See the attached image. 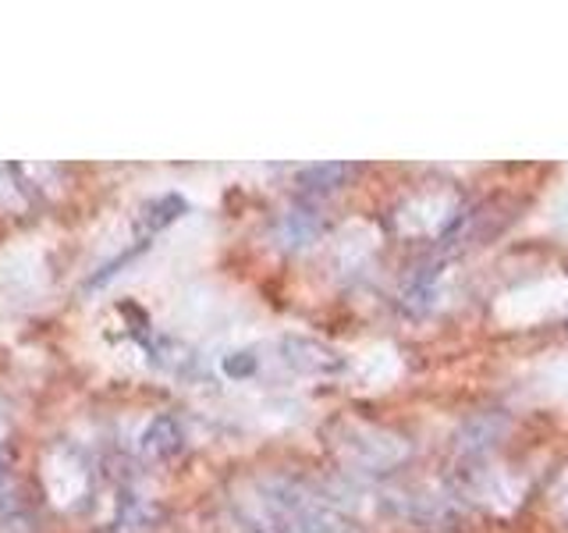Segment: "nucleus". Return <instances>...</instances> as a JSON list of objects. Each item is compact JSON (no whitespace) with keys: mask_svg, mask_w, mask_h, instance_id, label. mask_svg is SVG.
<instances>
[{"mask_svg":"<svg viewBox=\"0 0 568 533\" xmlns=\"http://www.w3.org/2000/svg\"><path fill=\"white\" fill-rule=\"evenodd\" d=\"M260 509L266 533H355V523L331 497L295 480H271L260 491Z\"/></svg>","mask_w":568,"mask_h":533,"instance_id":"nucleus-1","label":"nucleus"},{"mask_svg":"<svg viewBox=\"0 0 568 533\" xmlns=\"http://www.w3.org/2000/svg\"><path fill=\"white\" fill-rule=\"evenodd\" d=\"M398 231L405 239H430L448 242L466 221V200L448 182H437L434 189H419L398 207L395 213Z\"/></svg>","mask_w":568,"mask_h":533,"instance_id":"nucleus-2","label":"nucleus"},{"mask_svg":"<svg viewBox=\"0 0 568 533\" xmlns=\"http://www.w3.org/2000/svg\"><path fill=\"white\" fill-rule=\"evenodd\" d=\"M359 168L352 164H324V168H306L302 171V189L306 192H331V189H342L345 178H352Z\"/></svg>","mask_w":568,"mask_h":533,"instance_id":"nucleus-3","label":"nucleus"},{"mask_svg":"<svg viewBox=\"0 0 568 533\" xmlns=\"http://www.w3.org/2000/svg\"><path fill=\"white\" fill-rule=\"evenodd\" d=\"M284 242L288 245H306L316 239V231H320V221H316V213L313 210H292L288 218H284Z\"/></svg>","mask_w":568,"mask_h":533,"instance_id":"nucleus-4","label":"nucleus"},{"mask_svg":"<svg viewBox=\"0 0 568 533\" xmlns=\"http://www.w3.org/2000/svg\"><path fill=\"white\" fill-rule=\"evenodd\" d=\"M253 366H256L253 355H245V360H227V373H235V378H239V373H248Z\"/></svg>","mask_w":568,"mask_h":533,"instance_id":"nucleus-5","label":"nucleus"}]
</instances>
